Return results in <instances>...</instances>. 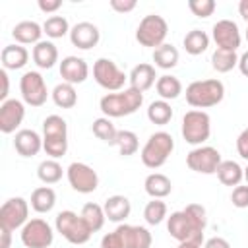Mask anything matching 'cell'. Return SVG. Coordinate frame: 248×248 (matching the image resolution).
I'll use <instances>...</instances> for the list:
<instances>
[{"label": "cell", "mask_w": 248, "mask_h": 248, "mask_svg": "<svg viewBox=\"0 0 248 248\" xmlns=\"http://www.w3.org/2000/svg\"><path fill=\"white\" fill-rule=\"evenodd\" d=\"M207 227L205 207L200 203H188L184 209L167 217V231L178 242L203 244V231Z\"/></svg>", "instance_id": "6da1fadb"}, {"label": "cell", "mask_w": 248, "mask_h": 248, "mask_svg": "<svg viewBox=\"0 0 248 248\" xmlns=\"http://www.w3.org/2000/svg\"><path fill=\"white\" fill-rule=\"evenodd\" d=\"M143 103V93L134 87H124L116 93H107L99 101V108L107 118H122L134 114Z\"/></svg>", "instance_id": "7a4b0ae2"}, {"label": "cell", "mask_w": 248, "mask_h": 248, "mask_svg": "<svg viewBox=\"0 0 248 248\" xmlns=\"http://www.w3.org/2000/svg\"><path fill=\"white\" fill-rule=\"evenodd\" d=\"M151 232L140 225L120 223L101 238V248H151Z\"/></svg>", "instance_id": "3957f363"}, {"label": "cell", "mask_w": 248, "mask_h": 248, "mask_svg": "<svg viewBox=\"0 0 248 248\" xmlns=\"http://www.w3.org/2000/svg\"><path fill=\"white\" fill-rule=\"evenodd\" d=\"M225 97V85L221 79H198L186 87V103L198 110L215 107Z\"/></svg>", "instance_id": "277c9868"}, {"label": "cell", "mask_w": 248, "mask_h": 248, "mask_svg": "<svg viewBox=\"0 0 248 248\" xmlns=\"http://www.w3.org/2000/svg\"><path fill=\"white\" fill-rule=\"evenodd\" d=\"M43 149L50 159H60L68 151V124L62 116L50 114L43 120Z\"/></svg>", "instance_id": "5b68a950"}, {"label": "cell", "mask_w": 248, "mask_h": 248, "mask_svg": "<svg viewBox=\"0 0 248 248\" xmlns=\"http://www.w3.org/2000/svg\"><path fill=\"white\" fill-rule=\"evenodd\" d=\"M174 149V140L169 132H155L149 136V140L145 141V145L141 147V163L147 169H159L167 163V159L170 157Z\"/></svg>", "instance_id": "8992f818"}, {"label": "cell", "mask_w": 248, "mask_h": 248, "mask_svg": "<svg viewBox=\"0 0 248 248\" xmlns=\"http://www.w3.org/2000/svg\"><path fill=\"white\" fill-rule=\"evenodd\" d=\"M54 227H56V232H60L70 244H85L93 234V231L87 227L83 217L70 209H64L56 215Z\"/></svg>", "instance_id": "52a82bcc"}, {"label": "cell", "mask_w": 248, "mask_h": 248, "mask_svg": "<svg viewBox=\"0 0 248 248\" xmlns=\"http://www.w3.org/2000/svg\"><path fill=\"white\" fill-rule=\"evenodd\" d=\"M182 138L186 143L190 145H202L209 140L211 136V118L205 110H188L184 116H182Z\"/></svg>", "instance_id": "ba28073f"}, {"label": "cell", "mask_w": 248, "mask_h": 248, "mask_svg": "<svg viewBox=\"0 0 248 248\" xmlns=\"http://www.w3.org/2000/svg\"><path fill=\"white\" fill-rule=\"evenodd\" d=\"M169 35V25L165 21L163 16H157V14H149L145 16L138 29H136V41L141 45V46H149V48H157L161 45H165V39Z\"/></svg>", "instance_id": "9c48e42d"}, {"label": "cell", "mask_w": 248, "mask_h": 248, "mask_svg": "<svg viewBox=\"0 0 248 248\" xmlns=\"http://www.w3.org/2000/svg\"><path fill=\"white\" fill-rule=\"evenodd\" d=\"M93 78H95V81L103 89H107L110 93L122 91L124 89V83L128 79V76L110 58H99V60H95V64H93Z\"/></svg>", "instance_id": "30bf717a"}, {"label": "cell", "mask_w": 248, "mask_h": 248, "mask_svg": "<svg viewBox=\"0 0 248 248\" xmlns=\"http://www.w3.org/2000/svg\"><path fill=\"white\" fill-rule=\"evenodd\" d=\"M19 91H21V99L25 105L29 107H43L48 99V87H46V81L45 78L35 72V70H29L21 76L19 79Z\"/></svg>", "instance_id": "8fae6325"}, {"label": "cell", "mask_w": 248, "mask_h": 248, "mask_svg": "<svg viewBox=\"0 0 248 248\" xmlns=\"http://www.w3.org/2000/svg\"><path fill=\"white\" fill-rule=\"evenodd\" d=\"M21 244L25 248H48L54 240V232H52V227L37 217V219H29L23 227H21Z\"/></svg>", "instance_id": "7c38bea8"}, {"label": "cell", "mask_w": 248, "mask_h": 248, "mask_svg": "<svg viewBox=\"0 0 248 248\" xmlns=\"http://www.w3.org/2000/svg\"><path fill=\"white\" fill-rule=\"evenodd\" d=\"M221 161V153L211 145H198L186 155L188 169L200 174H215Z\"/></svg>", "instance_id": "4fadbf2b"}, {"label": "cell", "mask_w": 248, "mask_h": 248, "mask_svg": "<svg viewBox=\"0 0 248 248\" xmlns=\"http://www.w3.org/2000/svg\"><path fill=\"white\" fill-rule=\"evenodd\" d=\"M29 203L23 198H10L0 207V229H21L29 219Z\"/></svg>", "instance_id": "5bb4252c"}, {"label": "cell", "mask_w": 248, "mask_h": 248, "mask_svg": "<svg viewBox=\"0 0 248 248\" xmlns=\"http://www.w3.org/2000/svg\"><path fill=\"white\" fill-rule=\"evenodd\" d=\"M66 178H68L70 186L79 194H91L99 186V176L93 170V167H89L85 163H79V161L72 163L66 169Z\"/></svg>", "instance_id": "9a60e30c"}, {"label": "cell", "mask_w": 248, "mask_h": 248, "mask_svg": "<svg viewBox=\"0 0 248 248\" xmlns=\"http://www.w3.org/2000/svg\"><path fill=\"white\" fill-rule=\"evenodd\" d=\"M211 37H213L217 48H223V50H234L236 52V48L242 43L240 29L232 19H219L211 29Z\"/></svg>", "instance_id": "2e32d148"}, {"label": "cell", "mask_w": 248, "mask_h": 248, "mask_svg": "<svg viewBox=\"0 0 248 248\" xmlns=\"http://www.w3.org/2000/svg\"><path fill=\"white\" fill-rule=\"evenodd\" d=\"M25 118V103L19 99H8L0 105V130L2 134H14Z\"/></svg>", "instance_id": "e0dca14e"}, {"label": "cell", "mask_w": 248, "mask_h": 248, "mask_svg": "<svg viewBox=\"0 0 248 248\" xmlns=\"http://www.w3.org/2000/svg\"><path fill=\"white\" fill-rule=\"evenodd\" d=\"M101 39V31L95 23L91 21H79L70 29V41L74 46L81 48V50H89L93 46H97Z\"/></svg>", "instance_id": "ac0fdd59"}, {"label": "cell", "mask_w": 248, "mask_h": 248, "mask_svg": "<svg viewBox=\"0 0 248 248\" xmlns=\"http://www.w3.org/2000/svg\"><path fill=\"white\" fill-rule=\"evenodd\" d=\"M89 76V66L83 58L79 56H66L62 58L60 62V78L66 81V83H83Z\"/></svg>", "instance_id": "d6986e66"}, {"label": "cell", "mask_w": 248, "mask_h": 248, "mask_svg": "<svg viewBox=\"0 0 248 248\" xmlns=\"http://www.w3.org/2000/svg\"><path fill=\"white\" fill-rule=\"evenodd\" d=\"M14 149L21 157H35L43 149V138L35 130H29V128L17 130L14 136Z\"/></svg>", "instance_id": "ffe728a7"}, {"label": "cell", "mask_w": 248, "mask_h": 248, "mask_svg": "<svg viewBox=\"0 0 248 248\" xmlns=\"http://www.w3.org/2000/svg\"><path fill=\"white\" fill-rule=\"evenodd\" d=\"M159 76L155 74V66L153 64H147V62H141L138 66L132 68L130 76H128V81H130V87L138 89V91H147L149 87H153L157 83Z\"/></svg>", "instance_id": "44dd1931"}, {"label": "cell", "mask_w": 248, "mask_h": 248, "mask_svg": "<svg viewBox=\"0 0 248 248\" xmlns=\"http://www.w3.org/2000/svg\"><path fill=\"white\" fill-rule=\"evenodd\" d=\"M103 209H105V215H107L108 221H112V223H122V221L130 215L132 203H130V200H128L126 196L114 194V196H110V198L105 200Z\"/></svg>", "instance_id": "7402d4cb"}, {"label": "cell", "mask_w": 248, "mask_h": 248, "mask_svg": "<svg viewBox=\"0 0 248 248\" xmlns=\"http://www.w3.org/2000/svg\"><path fill=\"white\" fill-rule=\"evenodd\" d=\"M41 35H43V25L29 19L16 23L12 29V37L16 39L17 45H37L41 43Z\"/></svg>", "instance_id": "603a6c76"}, {"label": "cell", "mask_w": 248, "mask_h": 248, "mask_svg": "<svg viewBox=\"0 0 248 248\" xmlns=\"http://www.w3.org/2000/svg\"><path fill=\"white\" fill-rule=\"evenodd\" d=\"M0 60H2L4 70H21L29 60V52L23 45H17V43L16 45H6L2 48Z\"/></svg>", "instance_id": "cb8c5ba5"}, {"label": "cell", "mask_w": 248, "mask_h": 248, "mask_svg": "<svg viewBox=\"0 0 248 248\" xmlns=\"http://www.w3.org/2000/svg\"><path fill=\"white\" fill-rule=\"evenodd\" d=\"M33 62L41 70H50L58 62V48L52 41H41L33 46Z\"/></svg>", "instance_id": "d4e9b609"}, {"label": "cell", "mask_w": 248, "mask_h": 248, "mask_svg": "<svg viewBox=\"0 0 248 248\" xmlns=\"http://www.w3.org/2000/svg\"><path fill=\"white\" fill-rule=\"evenodd\" d=\"M143 188L153 200H163L172 192V182L169 176H165L161 172H151V174H147Z\"/></svg>", "instance_id": "484cf974"}, {"label": "cell", "mask_w": 248, "mask_h": 248, "mask_svg": "<svg viewBox=\"0 0 248 248\" xmlns=\"http://www.w3.org/2000/svg\"><path fill=\"white\" fill-rule=\"evenodd\" d=\"M217 178L221 184L225 186H238L244 178V169L236 163V161H221V165L217 167Z\"/></svg>", "instance_id": "4316f807"}, {"label": "cell", "mask_w": 248, "mask_h": 248, "mask_svg": "<svg viewBox=\"0 0 248 248\" xmlns=\"http://www.w3.org/2000/svg\"><path fill=\"white\" fill-rule=\"evenodd\" d=\"M54 203H56V192L50 186H39V188L33 190V194H31V207L37 213L52 211Z\"/></svg>", "instance_id": "83f0119b"}, {"label": "cell", "mask_w": 248, "mask_h": 248, "mask_svg": "<svg viewBox=\"0 0 248 248\" xmlns=\"http://www.w3.org/2000/svg\"><path fill=\"white\" fill-rule=\"evenodd\" d=\"M182 45H184V50L188 54L198 56V54H202V52L207 50V46H209V35L205 31H202V29H192V31H188L184 35Z\"/></svg>", "instance_id": "f1b7e54d"}, {"label": "cell", "mask_w": 248, "mask_h": 248, "mask_svg": "<svg viewBox=\"0 0 248 248\" xmlns=\"http://www.w3.org/2000/svg\"><path fill=\"white\" fill-rule=\"evenodd\" d=\"M155 89H157V93L163 101H172V99L180 97L182 83H180L178 78H174L170 74H163V76H159V79L155 83Z\"/></svg>", "instance_id": "f546056e"}, {"label": "cell", "mask_w": 248, "mask_h": 248, "mask_svg": "<svg viewBox=\"0 0 248 248\" xmlns=\"http://www.w3.org/2000/svg\"><path fill=\"white\" fill-rule=\"evenodd\" d=\"M178 58H180L178 48L172 46L170 43H165V45H161V46H157V48L153 50V62H155V66L161 68V70H170V68H174V66L178 64Z\"/></svg>", "instance_id": "4dcf8cb0"}, {"label": "cell", "mask_w": 248, "mask_h": 248, "mask_svg": "<svg viewBox=\"0 0 248 248\" xmlns=\"http://www.w3.org/2000/svg\"><path fill=\"white\" fill-rule=\"evenodd\" d=\"M52 101L58 108H74L76 103H78V93H76V87L72 83H58L54 89H52Z\"/></svg>", "instance_id": "1f68e13d"}, {"label": "cell", "mask_w": 248, "mask_h": 248, "mask_svg": "<svg viewBox=\"0 0 248 248\" xmlns=\"http://www.w3.org/2000/svg\"><path fill=\"white\" fill-rule=\"evenodd\" d=\"M79 215L83 217V221L87 223V227H89L93 232L101 231V229H103V225H105V221H107V215H105L103 205L93 203V202L85 203V205L81 207V213H79Z\"/></svg>", "instance_id": "d6a6232c"}, {"label": "cell", "mask_w": 248, "mask_h": 248, "mask_svg": "<svg viewBox=\"0 0 248 248\" xmlns=\"http://www.w3.org/2000/svg\"><path fill=\"white\" fill-rule=\"evenodd\" d=\"M62 174H64V169L56 159L41 161L37 167V176L43 184H56L62 178Z\"/></svg>", "instance_id": "836d02e7"}, {"label": "cell", "mask_w": 248, "mask_h": 248, "mask_svg": "<svg viewBox=\"0 0 248 248\" xmlns=\"http://www.w3.org/2000/svg\"><path fill=\"white\" fill-rule=\"evenodd\" d=\"M147 118H149V122H153L157 126L169 124L170 118H172V107H170V103L169 101H163V99L153 101L147 107Z\"/></svg>", "instance_id": "e575fe53"}, {"label": "cell", "mask_w": 248, "mask_h": 248, "mask_svg": "<svg viewBox=\"0 0 248 248\" xmlns=\"http://www.w3.org/2000/svg\"><path fill=\"white\" fill-rule=\"evenodd\" d=\"M211 66H213L215 72L227 74V72H231L234 66H238V54H236L234 50L217 48V50L211 54Z\"/></svg>", "instance_id": "d590c367"}, {"label": "cell", "mask_w": 248, "mask_h": 248, "mask_svg": "<svg viewBox=\"0 0 248 248\" xmlns=\"http://www.w3.org/2000/svg\"><path fill=\"white\" fill-rule=\"evenodd\" d=\"M91 130H93V134H95L101 141H105V143H108V145H114V143H116L118 130L114 128V124H112L110 118H107V116L95 118L93 124H91Z\"/></svg>", "instance_id": "8d00e7d4"}, {"label": "cell", "mask_w": 248, "mask_h": 248, "mask_svg": "<svg viewBox=\"0 0 248 248\" xmlns=\"http://www.w3.org/2000/svg\"><path fill=\"white\" fill-rule=\"evenodd\" d=\"M70 29L72 27L68 25V19L62 16H50L43 23V33L50 39H62L64 35H70Z\"/></svg>", "instance_id": "74e56055"}, {"label": "cell", "mask_w": 248, "mask_h": 248, "mask_svg": "<svg viewBox=\"0 0 248 248\" xmlns=\"http://www.w3.org/2000/svg\"><path fill=\"white\" fill-rule=\"evenodd\" d=\"M120 151V155L124 157H130L134 153H138L140 149V140L136 136V132L132 130H118V136H116V143H114Z\"/></svg>", "instance_id": "f35d334b"}, {"label": "cell", "mask_w": 248, "mask_h": 248, "mask_svg": "<svg viewBox=\"0 0 248 248\" xmlns=\"http://www.w3.org/2000/svg\"><path fill=\"white\" fill-rule=\"evenodd\" d=\"M143 217L147 221V225H159L167 219V203L163 200H151L147 202L145 209H143Z\"/></svg>", "instance_id": "ab89813d"}, {"label": "cell", "mask_w": 248, "mask_h": 248, "mask_svg": "<svg viewBox=\"0 0 248 248\" xmlns=\"http://www.w3.org/2000/svg\"><path fill=\"white\" fill-rule=\"evenodd\" d=\"M188 8L196 17H209V16H213L217 4L213 0H190Z\"/></svg>", "instance_id": "60d3db41"}, {"label": "cell", "mask_w": 248, "mask_h": 248, "mask_svg": "<svg viewBox=\"0 0 248 248\" xmlns=\"http://www.w3.org/2000/svg\"><path fill=\"white\" fill-rule=\"evenodd\" d=\"M231 202L234 207L238 209H244L248 207V184H238L232 188V194H231Z\"/></svg>", "instance_id": "b9f144b4"}, {"label": "cell", "mask_w": 248, "mask_h": 248, "mask_svg": "<svg viewBox=\"0 0 248 248\" xmlns=\"http://www.w3.org/2000/svg\"><path fill=\"white\" fill-rule=\"evenodd\" d=\"M236 151L242 159L248 161V128H244L236 138Z\"/></svg>", "instance_id": "7bdbcfd3"}, {"label": "cell", "mask_w": 248, "mask_h": 248, "mask_svg": "<svg viewBox=\"0 0 248 248\" xmlns=\"http://www.w3.org/2000/svg\"><path fill=\"white\" fill-rule=\"evenodd\" d=\"M138 6V2L136 0H110V8L114 10V12H118V14H128V12H132L134 8Z\"/></svg>", "instance_id": "ee69618b"}, {"label": "cell", "mask_w": 248, "mask_h": 248, "mask_svg": "<svg viewBox=\"0 0 248 248\" xmlns=\"http://www.w3.org/2000/svg\"><path fill=\"white\" fill-rule=\"evenodd\" d=\"M39 10L45 14H54L56 10L62 8V0H39Z\"/></svg>", "instance_id": "f6af8a7d"}, {"label": "cell", "mask_w": 248, "mask_h": 248, "mask_svg": "<svg viewBox=\"0 0 248 248\" xmlns=\"http://www.w3.org/2000/svg\"><path fill=\"white\" fill-rule=\"evenodd\" d=\"M202 248H231V244H229V240L223 238V236H211V238H207V240L203 242Z\"/></svg>", "instance_id": "bcb514c9"}, {"label": "cell", "mask_w": 248, "mask_h": 248, "mask_svg": "<svg viewBox=\"0 0 248 248\" xmlns=\"http://www.w3.org/2000/svg\"><path fill=\"white\" fill-rule=\"evenodd\" d=\"M0 79H2V93H0V101H8V93H10V79H8V72L0 70Z\"/></svg>", "instance_id": "7dc6e473"}, {"label": "cell", "mask_w": 248, "mask_h": 248, "mask_svg": "<svg viewBox=\"0 0 248 248\" xmlns=\"http://www.w3.org/2000/svg\"><path fill=\"white\" fill-rule=\"evenodd\" d=\"M238 70H240L242 76L248 78V50H246L242 56H238Z\"/></svg>", "instance_id": "c3c4849f"}, {"label": "cell", "mask_w": 248, "mask_h": 248, "mask_svg": "<svg viewBox=\"0 0 248 248\" xmlns=\"http://www.w3.org/2000/svg\"><path fill=\"white\" fill-rule=\"evenodd\" d=\"M0 236H2V244H0V248H10V244H12V231H8V229H0Z\"/></svg>", "instance_id": "681fc988"}, {"label": "cell", "mask_w": 248, "mask_h": 248, "mask_svg": "<svg viewBox=\"0 0 248 248\" xmlns=\"http://www.w3.org/2000/svg\"><path fill=\"white\" fill-rule=\"evenodd\" d=\"M238 14H240L242 19L248 23V0H240V4H238Z\"/></svg>", "instance_id": "f907efd6"}, {"label": "cell", "mask_w": 248, "mask_h": 248, "mask_svg": "<svg viewBox=\"0 0 248 248\" xmlns=\"http://www.w3.org/2000/svg\"><path fill=\"white\" fill-rule=\"evenodd\" d=\"M176 248H202V244H196V242H178Z\"/></svg>", "instance_id": "816d5d0a"}, {"label": "cell", "mask_w": 248, "mask_h": 248, "mask_svg": "<svg viewBox=\"0 0 248 248\" xmlns=\"http://www.w3.org/2000/svg\"><path fill=\"white\" fill-rule=\"evenodd\" d=\"M244 180H246V184H248V165H246V169H244Z\"/></svg>", "instance_id": "f5cc1de1"}, {"label": "cell", "mask_w": 248, "mask_h": 248, "mask_svg": "<svg viewBox=\"0 0 248 248\" xmlns=\"http://www.w3.org/2000/svg\"><path fill=\"white\" fill-rule=\"evenodd\" d=\"M246 41H248V27H246Z\"/></svg>", "instance_id": "db71d44e"}]
</instances>
